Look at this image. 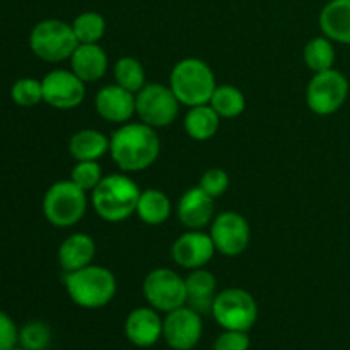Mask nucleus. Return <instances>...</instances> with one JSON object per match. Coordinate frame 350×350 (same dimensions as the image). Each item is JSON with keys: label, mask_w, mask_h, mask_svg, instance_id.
<instances>
[{"label": "nucleus", "mask_w": 350, "mask_h": 350, "mask_svg": "<svg viewBox=\"0 0 350 350\" xmlns=\"http://www.w3.org/2000/svg\"><path fill=\"white\" fill-rule=\"evenodd\" d=\"M103 178L105 176L98 161H77L70 173V180L84 191L94 190Z\"/></svg>", "instance_id": "nucleus-31"}, {"label": "nucleus", "mask_w": 350, "mask_h": 350, "mask_svg": "<svg viewBox=\"0 0 350 350\" xmlns=\"http://www.w3.org/2000/svg\"><path fill=\"white\" fill-rule=\"evenodd\" d=\"M10 350H26V349H23L21 345H16V347H12Z\"/></svg>", "instance_id": "nucleus-35"}, {"label": "nucleus", "mask_w": 350, "mask_h": 350, "mask_svg": "<svg viewBox=\"0 0 350 350\" xmlns=\"http://www.w3.org/2000/svg\"><path fill=\"white\" fill-rule=\"evenodd\" d=\"M94 108L106 122L123 125L135 115V94L118 84L105 85L96 94Z\"/></svg>", "instance_id": "nucleus-15"}, {"label": "nucleus", "mask_w": 350, "mask_h": 350, "mask_svg": "<svg viewBox=\"0 0 350 350\" xmlns=\"http://www.w3.org/2000/svg\"><path fill=\"white\" fill-rule=\"evenodd\" d=\"M70 70L85 84L98 82L108 72V55L99 43L79 44L70 57Z\"/></svg>", "instance_id": "nucleus-18"}, {"label": "nucleus", "mask_w": 350, "mask_h": 350, "mask_svg": "<svg viewBox=\"0 0 350 350\" xmlns=\"http://www.w3.org/2000/svg\"><path fill=\"white\" fill-rule=\"evenodd\" d=\"M142 190L135 180L122 173L108 174L91 191L94 212L106 222H123L137 212V204Z\"/></svg>", "instance_id": "nucleus-2"}, {"label": "nucleus", "mask_w": 350, "mask_h": 350, "mask_svg": "<svg viewBox=\"0 0 350 350\" xmlns=\"http://www.w3.org/2000/svg\"><path fill=\"white\" fill-rule=\"evenodd\" d=\"M187 282V306L200 314H212L215 296H217V279L212 272L204 269L191 270Z\"/></svg>", "instance_id": "nucleus-19"}, {"label": "nucleus", "mask_w": 350, "mask_h": 350, "mask_svg": "<svg viewBox=\"0 0 350 350\" xmlns=\"http://www.w3.org/2000/svg\"><path fill=\"white\" fill-rule=\"evenodd\" d=\"M79 46L72 24L62 19H43L29 33V48L40 60L60 64L70 60Z\"/></svg>", "instance_id": "nucleus-5"}, {"label": "nucleus", "mask_w": 350, "mask_h": 350, "mask_svg": "<svg viewBox=\"0 0 350 350\" xmlns=\"http://www.w3.org/2000/svg\"><path fill=\"white\" fill-rule=\"evenodd\" d=\"M161 139L156 129L142 122L123 123L109 137V156L123 173H139L157 161Z\"/></svg>", "instance_id": "nucleus-1"}, {"label": "nucleus", "mask_w": 350, "mask_h": 350, "mask_svg": "<svg viewBox=\"0 0 350 350\" xmlns=\"http://www.w3.org/2000/svg\"><path fill=\"white\" fill-rule=\"evenodd\" d=\"M173 205L170 197L156 188H149L140 193L139 204H137V217L147 226H159L170 219Z\"/></svg>", "instance_id": "nucleus-24"}, {"label": "nucleus", "mask_w": 350, "mask_h": 350, "mask_svg": "<svg viewBox=\"0 0 350 350\" xmlns=\"http://www.w3.org/2000/svg\"><path fill=\"white\" fill-rule=\"evenodd\" d=\"M43 215L55 228H72L82 221L88 211V191L72 180L51 185L43 197Z\"/></svg>", "instance_id": "nucleus-6"}, {"label": "nucleus", "mask_w": 350, "mask_h": 350, "mask_svg": "<svg viewBox=\"0 0 350 350\" xmlns=\"http://www.w3.org/2000/svg\"><path fill=\"white\" fill-rule=\"evenodd\" d=\"M170 88L183 106L208 105L217 82L214 70L200 58H183L173 67L170 75Z\"/></svg>", "instance_id": "nucleus-4"}, {"label": "nucleus", "mask_w": 350, "mask_h": 350, "mask_svg": "<svg viewBox=\"0 0 350 350\" xmlns=\"http://www.w3.org/2000/svg\"><path fill=\"white\" fill-rule=\"evenodd\" d=\"M303 58L306 67L311 72H325L334 68L335 64V48L334 41L327 36L311 38L303 50Z\"/></svg>", "instance_id": "nucleus-26"}, {"label": "nucleus", "mask_w": 350, "mask_h": 350, "mask_svg": "<svg viewBox=\"0 0 350 350\" xmlns=\"http://www.w3.org/2000/svg\"><path fill=\"white\" fill-rule=\"evenodd\" d=\"M96 255V243L85 232H74L62 241L58 248V263L64 273L75 272L91 265Z\"/></svg>", "instance_id": "nucleus-20"}, {"label": "nucleus", "mask_w": 350, "mask_h": 350, "mask_svg": "<svg viewBox=\"0 0 350 350\" xmlns=\"http://www.w3.org/2000/svg\"><path fill=\"white\" fill-rule=\"evenodd\" d=\"M212 317L224 330L250 332L258 320V304L248 291L229 287L215 296Z\"/></svg>", "instance_id": "nucleus-7"}, {"label": "nucleus", "mask_w": 350, "mask_h": 350, "mask_svg": "<svg viewBox=\"0 0 350 350\" xmlns=\"http://www.w3.org/2000/svg\"><path fill=\"white\" fill-rule=\"evenodd\" d=\"M17 338H19V328L16 321L5 311H0V350L16 347Z\"/></svg>", "instance_id": "nucleus-34"}, {"label": "nucleus", "mask_w": 350, "mask_h": 350, "mask_svg": "<svg viewBox=\"0 0 350 350\" xmlns=\"http://www.w3.org/2000/svg\"><path fill=\"white\" fill-rule=\"evenodd\" d=\"M217 253L211 234L202 229H188L171 246V258L178 267L187 270L204 269Z\"/></svg>", "instance_id": "nucleus-14"}, {"label": "nucleus", "mask_w": 350, "mask_h": 350, "mask_svg": "<svg viewBox=\"0 0 350 350\" xmlns=\"http://www.w3.org/2000/svg\"><path fill=\"white\" fill-rule=\"evenodd\" d=\"M51 338H53L51 328L44 321L33 320L19 328L17 345L26 350H48L51 345Z\"/></svg>", "instance_id": "nucleus-29"}, {"label": "nucleus", "mask_w": 350, "mask_h": 350, "mask_svg": "<svg viewBox=\"0 0 350 350\" xmlns=\"http://www.w3.org/2000/svg\"><path fill=\"white\" fill-rule=\"evenodd\" d=\"M204 332L202 314L190 306H181L166 313L163 320V338L173 350L197 347Z\"/></svg>", "instance_id": "nucleus-13"}, {"label": "nucleus", "mask_w": 350, "mask_h": 350, "mask_svg": "<svg viewBox=\"0 0 350 350\" xmlns=\"http://www.w3.org/2000/svg\"><path fill=\"white\" fill-rule=\"evenodd\" d=\"M43 103L55 109L68 111L81 106L85 99V82L72 70L55 68L41 79Z\"/></svg>", "instance_id": "nucleus-11"}, {"label": "nucleus", "mask_w": 350, "mask_h": 350, "mask_svg": "<svg viewBox=\"0 0 350 350\" xmlns=\"http://www.w3.org/2000/svg\"><path fill=\"white\" fill-rule=\"evenodd\" d=\"M320 29L334 43L350 44V0H330L321 9Z\"/></svg>", "instance_id": "nucleus-21"}, {"label": "nucleus", "mask_w": 350, "mask_h": 350, "mask_svg": "<svg viewBox=\"0 0 350 350\" xmlns=\"http://www.w3.org/2000/svg\"><path fill=\"white\" fill-rule=\"evenodd\" d=\"M183 126L190 139L197 140V142H205L217 133L219 126H221V116L215 113L211 105L191 106L185 115Z\"/></svg>", "instance_id": "nucleus-23"}, {"label": "nucleus", "mask_w": 350, "mask_h": 350, "mask_svg": "<svg viewBox=\"0 0 350 350\" xmlns=\"http://www.w3.org/2000/svg\"><path fill=\"white\" fill-rule=\"evenodd\" d=\"M214 200L200 187L190 188L178 202V219L187 229H204L214 221Z\"/></svg>", "instance_id": "nucleus-17"}, {"label": "nucleus", "mask_w": 350, "mask_h": 350, "mask_svg": "<svg viewBox=\"0 0 350 350\" xmlns=\"http://www.w3.org/2000/svg\"><path fill=\"white\" fill-rule=\"evenodd\" d=\"M350 92V84L342 72H318L306 88V105L314 115L328 116L337 113L345 105Z\"/></svg>", "instance_id": "nucleus-9"}, {"label": "nucleus", "mask_w": 350, "mask_h": 350, "mask_svg": "<svg viewBox=\"0 0 350 350\" xmlns=\"http://www.w3.org/2000/svg\"><path fill=\"white\" fill-rule=\"evenodd\" d=\"M211 238L217 253L224 256H238L248 248L252 231L250 224L238 212H221L211 226Z\"/></svg>", "instance_id": "nucleus-12"}, {"label": "nucleus", "mask_w": 350, "mask_h": 350, "mask_svg": "<svg viewBox=\"0 0 350 350\" xmlns=\"http://www.w3.org/2000/svg\"><path fill=\"white\" fill-rule=\"evenodd\" d=\"M79 44H94L103 40L106 33V19L99 12L85 10L72 23Z\"/></svg>", "instance_id": "nucleus-28"}, {"label": "nucleus", "mask_w": 350, "mask_h": 350, "mask_svg": "<svg viewBox=\"0 0 350 350\" xmlns=\"http://www.w3.org/2000/svg\"><path fill=\"white\" fill-rule=\"evenodd\" d=\"M180 105L170 85L150 82L135 94V115L152 129H164L176 120Z\"/></svg>", "instance_id": "nucleus-8"}, {"label": "nucleus", "mask_w": 350, "mask_h": 350, "mask_svg": "<svg viewBox=\"0 0 350 350\" xmlns=\"http://www.w3.org/2000/svg\"><path fill=\"white\" fill-rule=\"evenodd\" d=\"M229 183H231V180H229V174L224 170H221V167H211V170H207L202 174L198 187L205 193L211 195L212 198H219L228 191Z\"/></svg>", "instance_id": "nucleus-32"}, {"label": "nucleus", "mask_w": 350, "mask_h": 350, "mask_svg": "<svg viewBox=\"0 0 350 350\" xmlns=\"http://www.w3.org/2000/svg\"><path fill=\"white\" fill-rule=\"evenodd\" d=\"M10 99L21 108H34L43 103V85L33 77H21L10 88Z\"/></svg>", "instance_id": "nucleus-30"}, {"label": "nucleus", "mask_w": 350, "mask_h": 350, "mask_svg": "<svg viewBox=\"0 0 350 350\" xmlns=\"http://www.w3.org/2000/svg\"><path fill=\"white\" fill-rule=\"evenodd\" d=\"M208 105L215 109V113H217L221 118L231 120L238 118V116L245 111L246 99L241 89H238L236 85L231 84H222L215 88Z\"/></svg>", "instance_id": "nucleus-25"}, {"label": "nucleus", "mask_w": 350, "mask_h": 350, "mask_svg": "<svg viewBox=\"0 0 350 350\" xmlns=\"http://www.w3.org/2000/svg\"><path fill=\"white\" fill-rule=\"evenodd\" d=\"M250 335L248 332L224 330L214 342V350H248Z\"/></svg>", "instance_id": "nucleus-33"}, {"label": "nucleus", "mask_w": 350, "mask_h": 350, "mask_svg": "<svg viewBox=\"0 0 350 350\" xmlns=\"http://www.w3.org/2000/svg\"><path fill=\"white\" fill-rule=\"evenodd\" d=\"M125 335L135 347H152L163 338V318L150 306L130 311L125 320Z\"/></svg>", "instance_id": "nucleus-16"}, {"label": "nucleus", "mask_w": 350, "mask_h": 350, "mask_svg": "<svg viewBox=\"0 0 350 350\" xmlns=\"http://www.w3.org/2000/svg\"><path fill=\"white\" fill-rule=\"evenodd\" d=\"M113 75H115V84L122 85L133 94H137L147 84L144 65L133 57L118 58L113 67Z\"/></svg>", "instance_id": "nucleus-27"}, {"label": "nucleus", "mask_w": 350, "mask_h": 350, "mask_svg": "<svg viewBox=\"0 0 350 350\" xmlns=\"http://www.w3.org/2000/svg\"><path fill=\"white\" fill-rule=\"evenodd\" d=\"M64 286L74 304L84 310H99L113 301L116 294V277L101 265H88L64 275Z\"/></svg>", "instance_id": "nucleus-3"}, {"label": "nucleus", "mask_w": 350, "mask_h": 350, "mask_svg": "<svg viewBox=\"0 0 350 350\" xmlns=\"http://www.w3.org/2000/svg\"><path fill=\"white\" fill-rule=\"evenodd\" d=\"M144 299L159 313H170L187 306V282L171 269H154L142 284Z\"/></svg>", "instance_id": "nucleus-10"}, {"label": "nucleus", "mask_w": 350, "mask_h": 350, "mask_svg": "<svg viewBox=\"0 0 350 350\" xmlns=\"http://www.w3.org/2000/svg\"><path fill=\"white\" fill-rule=\"evenodd\" d=\"M68 152L75 161H98L109 152V139L99 130H79L70 137Z\"/></svg>", "instance_id": "nucleus-22"}]
</instances>
